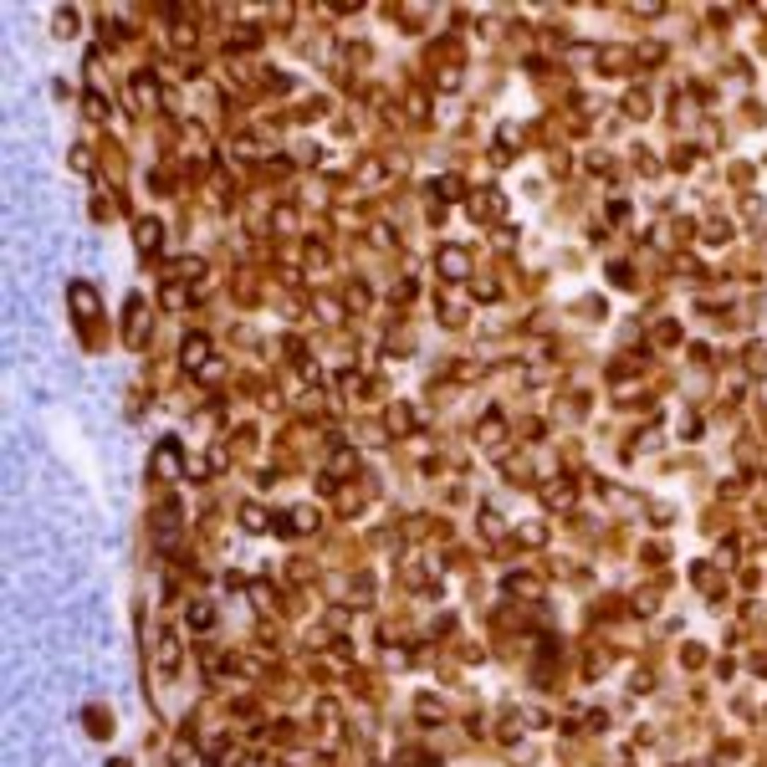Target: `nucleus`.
Returning <instances> with one entry per match:
<instances>
[{
	"mask_svg": "<svg viewBox=\"0 0 767 767\" xmlns=\"http://www.w3.org/2000/svg\"><path fill=\"white\" fill-rule=\"evenodd\" d=\"M185 358H189V368H194V363H205V338H194V343H185Z\"/></svg>",
	"mask_w": 767,
	"mask_h": 767,
	"instance_id": "f257e3e1",
	"label": "nucleus"
},
{
	"mask_svg": "<svg viewBox=\"0 0 767 767\" xmlns=\"http://www.w3.org/2000/svg\"><path fill=\"white\" fill-rule=\"evenodd\" d=\"M139 246H159V226H139Z\"/></svg>",
	"mask_w": 767,
	"mask_h": 767,
	"instance_id": "f03ea898",
	"label": "nucleus"
}]
</instances>
